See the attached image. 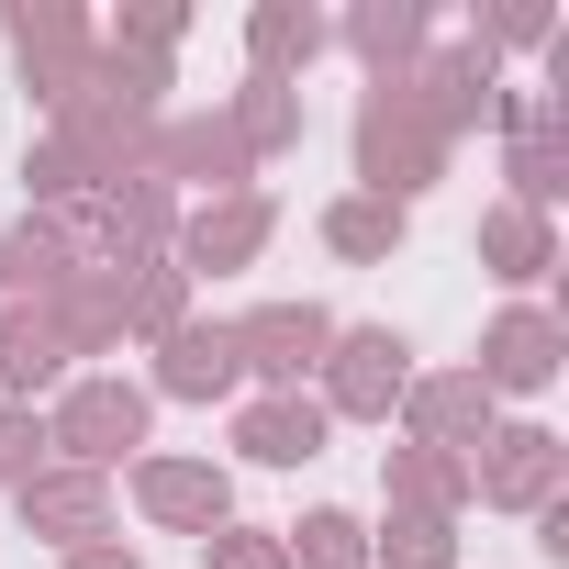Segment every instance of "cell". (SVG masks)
<instances>
[{"instance_id":"cell-2","label":"cell","mask_w":569,"mask_h":569,"mask_svg":"<svg viewBox=\"0 0 569 569\" xmlns=\"http://www.w3.org/2000/svg\"><path fill=\"white\" fill-rule=\"evenodd\" d=\"M547 469H558V447H547V436H502L491 491H502V502H536V491H547Z\"/></svg>"},{"instance_id":"cell-6","label":"cell","mask_w":569,"mask_h":569,"mask_svg":"<svg viewBox=\"0 0 569 569\" xmlns=\"http://www.w3.org/2000/svg\"><path fill=\"white\" fill-rule=\"evenodd\" d=\"M234 358H246L234 336H179V358H168V380H179V391H223V380H234Z\"/></svg>"},{"instance_id":"cell-12","label":"cell","mask_w":569,"mask_h":569,"mask_svg":"<svg viewBox=\"0 0 569 569\" xmlns=\"http://www.w3.org/2000/svg\"><path fill=\"white\" fill-rule=\"evenodd\" d=\"M223 569H279V558L268 547H223Z\"/></svg>"},{"instance_id":"cell-11","label":"cell","mask_w":569,"mask_h":569,"mask_svg":"<svg viewBox=\"0 0 569 569\" xmlns=\"http://www.w3.org/2000/svg\"><path fill=\"white\" fill-rule=\"evenodd\" d=\"M391 558H402V569H447V536H436V525H402Z\"/></svg>"},{"instance_id":"cell-1","label":"cell","mask_w":569,"mask_h":569,"mask_svg":"<svg viewBox=\"0 0 569 569\" xmlns=\"http://www.w3.org/2000/svg\"><path fill=\"white\" fill-rule=\"evenodd\" d=\"M558 369V336L536 325V313H513L502 336H491V380H547Z\"/></svg>"},{"instance_id":"cell-3","label":"cell","mask_w":569,"mask_h":569,"mask_svg":"<svg viewBox=\"0 0 569 569\" xmlns=\"http://www.w3.org/2000/svg\"><path fill=\"white\" fill-rule=\"evenodd\" d=\"M146 502L190 513V525H223V480H201V469H146Z\"/></svg>"},{"instance_id":"cell-5","label":"cell","mask_w":569,"mask_h":569,"mask_svg":"<svg viewBox=\"0 0 569 569\" xmlns=\"http://www.w3.org/2000/svg\"><path fill=\"white\" fill-rule=\"evenodd\" d=\"M313 436H325V425H313V402H268V413L246 425V447H257V458H313Z\"/></svg>"},{"instance_id":"cell-8","label":"cell","mask_w":569,"mask_h":569,"mask_svg":"<svg viewBox=\"0 0 569 569\" xmlns=\"http://www.w3.org/2000/svg\"><path fill=\"white\" fill-rule=\"evenodd\" d=\"M68 436H79V447H90V458H101V447H112V436H123V447H134V391H90V402H79V413H68Z\"/></svg>"},{"instance_id":"cell-7","label":"cell","mask_w":569,"mask_h":569,"mask_svg":"<svg viewBox=\"0 0 569 569\" xmlns=\"http://www.w3.org/2000/svg\"><path fill=\"white\" fill-rule=\"evenodd\" d=\"M391 380H402V347H391V336H358V347H347V380H336V391H347V402L369 413V402H380Z\"/></svg>"},{"instance_id":"cell-4","label":"cell","mask_w":569,"mask_h":569,"mask_svg":"<svg viewBox=\"0 0 569 569\" xmlns=\"http://www.w3.org/2000/svg\"><path fill=\"white\" fill-rule=\"evenodd\" d=\"M234 347H257V369H302V358L325 347V325H313V313H268V325L234 336Z\"/></svg>"},{"instance_id":"cell-13","label":"cell","mask_w":569,"mask_h":569,"mask_svg":"<svg viewBox=\"0 0 569 569\" xmlns=\"http://www.w3.org/2000/svg\"><path fill=\"white\" fill-rule=\"evenodd\" d=\"M79 569H134V558H79Z\"/></svg>"},{"instance_id":"cell-10","label":"cell","mask_w":569,"mask_h":569,"mask_svg":"<svg viewBox=\"0 0 569 569\" xmlns=\"http://www.w3.org/2000/svg\"><path fill=\"white\" fill-rule=\"evenodd\" d=\"M391 234H402V212H380V201L336 212V246H358V257H369V246H391Z\"/></svg>"},{"instance_id":"cell-9","label":"cell","mask_w":569,"mask_h":569,"mask_svg":"<svg viewBox=\"0 0 569 569\" xmlns=\"http://www.w3.org/2000/svg\"><path fill=\"white\" fill-rule=\"evenodd\" d=\"M302 558H313V569H358V525H347V513H313V525H302Z\"/></svg>"}]
</instances>
